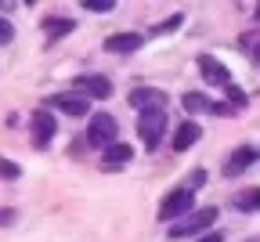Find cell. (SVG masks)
Here are the masks:
<instances>
[{
	"instance_id": "obj_1",
	"label": "cell",
	"mask_w": 260,
	"mask_h": 242,
	"mask_svg": "<svg viewBox=\"0 0 260 242\" xmlns=\"http://www.w3.org/2000/svg\"><path fill=\"white\" fill-rule=\"evenodd\" d=\"M195 206V192L191 188H174L159 206V221H174V217H188Z\"/></svg>"
},
{
	"instance_id": "obj_2",
	"label": "cell",
	"mask_w": 260,
	"mask_h": 242,
	"mask_svg": "<svg viewBox=\"0 0 260 242\" xmlns=\"http://www.w3.org/2000/svg\"><path fill=\"white\" fill-rule=\"evenodd\" d=\"M116 119L109 116V112H98V116H90V127H87V141L90 145H98V148H109V145H116Z\"/></svg>"
},
{
	"instance_id": "obj_3",
	"label": "cell",
	"mask_w": 260,
	"mask_h": 242,
	"mask_svg": "<svg viewBox=\"0 0 260 242\" xmlns=\"http://www.w3.org/2000/svg\"><path fill=\"white\" fill-rule=\"evenodd\" d=\"M162 130H167V112H162V109H148V112L138 116V134H141V141H145L148 148L159 145Z\"/></svg>"
},
{
	"instance_id": "obj_4",
	"label": "cell",
	"mask_w": 260,
	"mask_h": 242,
	"mask_svg": "<svg viewBox=\"0 0 260 242\" xmlns=\"http://www.w3.org/2000/svg\"><path fill=\"white\" fill-rule=\"evenodd\" d=\"M213 221H217V210H213V206H206V210H195V214H188L181 224H174V228H170V238H188V235H199V231H206Z\"/></svg>"
},
{
	"instance_id": "obj_5",
	"label": "cell",
	"mask_w": 260,
	"mask_h": 242,
	"mask_svg": "<svg viewBox=\"0 0 260 242\" xmlns=\"http://www.w3.org/2000/svg\"><path fill=\"white\" fill-rule=\"evenodd\" d=\"M130 105H134L138 112H148V109H162V101H167V94H162L159 87H138V90H130Z\"/></svg>"
},
{
	"instance_id": "obj_6",
	"label": "cell",
	"mask_w": 260,
	"mask_h": 242,
	"mask_svg": "<svg viewBox=\"0 0 260 242\" xmlns=\"http://www.w3.org/2000/svg\"><path fill=\"white\" fill-rule=\"evenodd\" d=\"M51 105L54 109H61V112H69V116H87V98L80 94V90H65V94H54L51 98Z\"/></svg>"
},
{
	"instance_id": "obj_7",
	"label": "cell",
	"mask_w": 260,
	"mask_h": 242,
	"mask_svg": "<svg viewBox=\"0 0 260 242\" xmlns=\"http://www.w3.org/2000/svg\"><path fill=\"white\" fill-rule=\"evenodd\" d=\"M73 90H83L90 98H109L112 94V83H109V76H80L73 83Z\"/></svg>"
},
{
	"instance_id": "obj_8",
	"label": "cell",
	"mask_w": 260,
	"mask_h": 242,
	"mask_svg": "<svg viewBox=\"0 0 260 242\" xmlns=\"http://www.w3.org/2000/svg\"><path fill=\"white\" fill-rule=\"evenodd\" d=\"M138 47H141L138 33H116V37L105 40V51H112V54H130V51H138Z\"/></svg>"
},
{
	"instance_id": "obj_9",
	"label": "cell",
	"mask_w": 260,
	"mask_h": 242,
	"mask_svg": "<svg viewBox=\"0 0 260 242\" xmlns=\"http://www.w3.org/2000/svg\"><path fill=\"white\" fill-rule=\"evenodd\" d=\"M199 69H203V76H206L210 83H224V87H232V76H228V69H224L217 58L203 54V58H199Z\"/></svg>"
},
{
	"instance_id": "obj_10",
	"label": "cell",
	"mask_w": 260,
	"mask_h": 242,
	"mask_svg": "<svg viewBox=\"0 0 260 242\" xmlns=\"http://www.w3.org/2000/svg\"><path fill=\"white\" fill-rule=\"evenodd\" d=\"M54 137V116H47V112H37L32 116V141H37L40 148Z\"/></svg>"
},
{
	"instance_id": "obj_11",
	"label": "cell",
	"mask_w": 260,
	"mask_h": 242,
	"mask_svg": "<svg viewBox=\"0 0 260 242\" xmlns=\"http://www.w3.org/2000/svg\"><path fill=\"white\" fill-rule=\"evenodd\" d=\"M253 159H256V152H253V148H246V145H242V148H235V152H232V159L224 163V177H235V174H242V170H246Z\"/></svg>"
},
{
	"instance_id": "obj_12",
	"label": "cell",
	"mask_w": 260,
	"mask_h": 242,
	"mask_svg": "<svg viewBox=\"0 0 260 242\" xmlns=\"http://www.w3.org/2000/svg\"><path fill=\"white\" fill-rule=\"evenodd\" d=\"M199 134H203V130H199V123H191V119H184V123L177 127V134H174V148H177V152L191 148L195 141H199Z\"/></svg>"
},
{
	"instance_id": "obj_13",
	"label": "cell",
	"mask_w": 260,
	"mask_h": 242,
	"mask_svg": "<svg viewBox=\"0 0 260 242\" xmlns=\"http://www.w3.org/2000/svg\"><path fill=\"white\" fill-rule=\"evenodd\" d=\"M130 156H134V152H130V145H109L105 152H102V163L105 166H123V163H130Z\"/></svg>"
},
{
	"instance_id": "obj_14",
	"label": "cell",
	"mask_w": 260,
	"mask_h": 242,
	"mask_svg": "<svg viewBox=\"0 0 260 242\" xmlns=\"http://www.w3.org/2000/svg\"><path fill=\"white\" fill-rule=\"evenodd\" d=\"M235 206L242 214H256L260 210V188H249V192H242L239 199H235Z\"/></svg>"
},
{
	"instance_id": "obj_15",
	"label": "cell",
	"mask_w": 260,
	"mask_h": 242,
	"mask_svg": "<svg viewBox=\"0 0 260 242\" xmlns=\"http://www.w3.org/2000/svg\"><path fill=\"white\" fill-rule=\"evenodd\" d=\"M44 29H47V37H65L69 29H76L69 18H44Z\"/></svg>"
},
{
	"instance_id": "obj_16",
	"label": "cell",
	"mask_w": 260,
	"mask_h": 242,
	"mask_svg": "<svg viewBox=\"0 0 260 242\" xmlns=\"http://www.w3.org/2000/svg\"><path fill=\"white\" fill-rule=\"evenodd\" d=\"M184 109L188 112H203V109H213V101L203 98V94H184Z\"/></svg>"
},
{
	"instance_id": "obj_17",
	"label": "cell",
	"mask_w": 260,
	"mask_h": 242,
	"mask_svg": "<svg viewBox=\"0 0 260 242\" xmlns=\"http://www.w3.org/2000/svg\"><path fill=\"white\" fill-rule=\"evenodd\" d=\"M224 90H228V98H232V105H235V109H239V105H246V94H242L235 83H232V87H224Z\"/></svg>"
},
{
	"instance_id": "obj_18",
	"label": "cell",
	"mask_w": 260,
	"mask_h": 242,
	"mask_svg": "<svg viewBox=\"0 0 260 242\" xmlns=\"http://www.w3.org/2000/svg\"><path fill=\"white\" fill-rule=\"evenodd\" d=\"M83 8H87V11H112L109 0H83Z\"/></svg>"
},
{
	"instance_id": "obj_19",
	"label": "cell",
	"mask_w": 260,
	"mask_h": 242,
	"mask_svg": "<svg viewBox=\"0 0 260 242\" xmlns=\"http://www.w3.org/2000/svg\"><path fill=\"white\" fill-rule=\"evenodd\" d=\"M203 185H206V170H195V174H191V185H184V188L195 192V188H203Z\"/></svg>"
},
{
	"instance_id": "obj_20",
	"label": "cell",
	"mask_w": 260,
	"mask_h": 242,
	"mask_svg": "<svg viewBox=\"0 0 260 242\" xmlns=\"http://www.w3.org/2000/svg\"><path fill=\"white\" fill-rule=\"evenodd\" d=\"M210 112H213V116H235V105H217V101H213Z\"/></svg>"
},
{
	"instance_id": "obj_21",
	"label": "cell",
	"mask_w": 260,
	"mask_h": 242,
	"mask_svg": "<svg viewBox=\"0 0 260 242\" xmlns=\"http://www.w3.org/2000/svg\"><path fill=\"white\" fill-rule=\"evenodd\" d=\"M4 177H8V181H15V177H18V166H15L11 159H4Z\"/></svg>"
},
{
	"instance_id": "obj_22",
	"label": "cell",
	"mask_w": 260,
	"mask_h": 242,
	"mask_svg": "<svg viewBox=\"0 0 260 242\" xmlns=\"http://www.w3.org/2000/svg\"><path fill=\"white\" fill-rule=\"evenodd\" d=\"M181 22V15H174V18H167V22H162V25H155V33H170L174 25Z\"/></svg>"
},
{
	"instance_id": "obj_23",
	"label": "cell",
	"mask_w": 260,
	"mask_h": 242,
	"mask_svg": "<svg viewBox=\"0 0 260 242\" xmlns=\"http://www.w3.org/2000/svg\"><path fill=\"white\" fill-rule=\"evenodd\" d=\"M11 40V22H0V44Z\"/></svg>"
},
{
	"instance_id": "obj_24",
	"label": "cell",
	"mask_w": 260,
	"mask_h": 242,
	"mask_svg": "<svg viewBox=\"0 0 260 242\" xmlns=\"http://www.w3.org/2000/svg\"><path fill=\"white\" fill-rule=\"evenodd\" d=\"M199 242H224V238H220V231H206Z\"/></svg>"
},
{
	"instance_id": "obj_25",
	"label": "cell",
	"mask_w": 260,
	"mask_h": 242,
	"mask_svg": "<svg viewBox=\"0 0 260 242\" xmlns=\"http://www.w3.org/2000/svg\"><path fill=\"white\" fill-rule=\"evenodd\" d=\"M256 58H260V44H256Z\"/></svg>"
}]
</instances>
